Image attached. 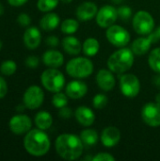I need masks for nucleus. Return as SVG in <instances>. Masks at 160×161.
I'll list each match as a JSON object with an SVG mask.
<instances>
[{
	"label": "nucleus",
	"mask_w": 160,
	"mask_h": 161,
	"mask_svg": "<svg viewBox=\"0 0 160 161\" xmlns=\"http://www.w3.org/2000/svg\"><path fill=\"white\" fill-rule=\"evenodd\" d=\"M58 155L65 160H75L83 153L84 144L80 139L74 134H61L55 142Z\"/></svg>",
	"instance_id": "obj_1"
},
{
	"label": "nucleus",
	"mask_w": 160,
	"mask_h": 161,
	"mask_svg": "<svg viewBox=\"0 0 160 161\" xmlns=\"http://www.w3.org/2000/svg\"><path fill=\"white\" fill-rule=\"evenodd\" d=\"M51 142L48 135L40 128L29 130L24 139L25 151L33 157H42L50 150Z\"/></svg>",
	"instance_id": "obj_2"
},
{
	"label": "nucleus",
	"mask_w": 160,
	"mask_h": 161,
	"mask_svg": "<svg viewBox=\"0 0 160 161\" xmlns=\"http://www.w3.org/2000/svg\"><path fill=\"white\" fill-rule=\"evenodd\" d=\"M134 53L132 49L124 47L112 53L108 59V69L117 74H123L128 71L134 63Z\"/></svg>",
	"instance_id": "obj_3"
},
{
	"label": "nucleus",
	"mask_w": 160,
	"mask_h": 161,
	"mask_svg": "<svg viewBox=\"0 0 160 161\" xmlns=\"http://www.w3.org/2000/svg\"><path fill=\"white\" fill-rule=\"evenodd\" d=\"M66 72L74 78H86L92 74L93 64L87 58L77 57L67 62Z\"/></svg>",
	"instance_id": "obj_4"
},
{
	"label": "nucleus",
	"mask_w": 160,
	"mask_h": 161,
	"mask_svg": "<svg viewBox=\"0 0 160 161\" xmlns=\"http://www.w3.org/2000/svg\"><path fill=\"white\" fill-rule=\"evenodd\" d=\"M41 82L47 91L58 92H61L65 86V77L57 68H49L41 74Z\"/></svg>",
	"instance_id": "obj_5"
},
{
	"label": "nucleus",
	"mask_w": 160,
	"mask_h": 161,
	"mask_svg": "<svg viewBox=\"0 0 160 161\" xmlns=\"http://www.w3.org/2000/svg\"><path fill=\"white\" fill-rule=\"evenodd\" d=\"M134 30L140 35H149L154 27H155V21L153 16L146 10H140L138 11L132 21Z\"/></svg>",
	"instance_id": "obj_6"
},
{
	"label": "nucleus",
	"mask_w": 160,
	"mask_h": 161,
	"mask_svg": "<svg viewBox=\"0 0 160 161\" xmlns=\"http://www.w3.org/2000/svg\"><path fill=\"white\" fill-rule=\"evenodd\" d=\"M106 36L108 42L117 47H124L130 42V34L128 31L117 25H112L108 27Z\"/></svg>",
	"instance_id": "obj_7"
},
{
	"label": "nucleus",
	"mask_w": 160,
	"mask_h": 161,
	"mask_svg": "<svg viewBox=\"0 0 160 161\" xmlns=\"http://www.w3.org/2000/svg\"><path fill=\"white\" fill-rule=\"evenodd\" d=\"M44 100V92L41 87L37 85H32L28 87L23 96V102L26 108L37 109L39 108Z\"/></svg>",
	"instance_id": "obj_8"
},
{
	"label": "nucleus",
	"mask_w": 160,
	"mask_h": 161,
	"mask_svg": "<svg viewBox=\"0 0 160 161\" xmlns=\"http://www.w3.org/2000/svg\"><path fill=\"white\" fill-rule=\"evenodd\" d=\"M120 90L124 96L134 98L141 91V82L133 74L123 75L120 77Z\"/></svg>",
	"instance_id": "obj_9"
},
{
	"label": "nucleus",
	"mask_w": 160,
	"mask_h": 161,
	"mask_svg": "<svg viewBox=\"0 0 160 161\" xmlns=\"http://www.w3.org/2000/svg\"><path fill=\"white\" fill-rule=\"evenodd\" d=\"M141 118L143 122L152 127L160 125V104L147 103L141 109Z\"/></svg>",
	"instance_id": "obj_10"
},
{
	"label": "nucleus",
	"mask_w": 160,
	"mask_h": 161,
	"mask_svg": "<svg viewBox=\"0 0 160 161\" xmlns=\"http://www.w3.org/2000/svg\"><path fill=\"white\" fill-rule=\"evenodd\" d=\"M118 18V12L117 8H115L113 6H104L102 7L95 16L97 25L102 28H108L110 25H114Z\"/></svg>",
	"instance_id": "obj_11"
},
{
	"label": "nucleus",
	"mask_w": 160,
	"mask_h": 161,
	"mask_svg": "<svg viewBox=\"0 0 160 161\" xmlns=\"http://www.w3.org/2000/svg\"><path fill=\"white\" fill-rule=\"evenodd\" d=\"M10 131L15 135L26 134L32 127L31 119L25 114H17L10 118L8 122Z\"/></svg>",
	"instance_id": "obj_12"
},
{
	"label": "nucleus",
	"mask_w": 160,
	"mask_h": 161,
	"mask_svg": "<svg viewBox=\"0 0 160 161\" xmlns=\"http://www.w3.org/2000/svg\"><path fill=\"white\" fill-rule=\"evenodd\" d=\"M88 92L86 83L80 80H73L66 85L65 93L71 99H80Z\"/></svg>",
	"instance_id": "obj_13"
},
{
	"label": "nucleus",
	"mask_w": 160,
	"mask_h": 161,
	"mask_svg": "<svg viewBox=\"0 0 160 161\" xmlns=\"http://www.w3.org/2000/svg\"><path fill=\"white\" fill-rule=\"evenodd\" d=\"M97 11H98V8L93 2L86 1L81 3L77 7L75 14L78 20L86 22L91 20L94 16H96Z\"/></svg>",
	"instance_id": "obj_14"
},
{
	"label": "nucleus",
	"mask_w": 160,
	"mask_h": 161,
	"mask_svg": "<svg viewBox=\"0 0 160 161\" xmlns=\"http://www.w3.org/2000/svg\"><path fill=\"white\" fill-rule=\"evenodd\" d=\"M121 140V132L117 127H106L101 134V142L105 147L111 148L119 143Z\"/></svg>",
	"instance_id": "obj_15"
},
{
	"label": "nucleus",
	"mask_w": 160,
	"mask_h": 161,
	"mask_svg": "<svg viewBox=\"0 0 160 161\" xmlns=\"http://www.w3.org/2000/svg\"><path fill=\"white\" fill-rule=\"evenodd\" d=\"M96 83L104 92H109L115 86V77L111 71L101 69L96 75Z\"/></svg>",
	"instance_id": "obj_16"
},
{
	"label": "nucleus",
	"mask_w": 160,
	"mask_h": 161,
	"mask_svg": "<svg viewBox=\"0 0 160 161\" xmlns=\"http://www.w3.org/2000/svg\"><path fill=\"white\" fill-rule=\"evenodd\" d=\"M41 42V34L35 26H28L24 33V43L30 50L36 49Z\"/></svg>",
	"instance_id": "obj_17"
},
{
	"label": "nucleus",
	"mask_w": 160,
	"mask_h": 161,
	"mask_svg": "<svg viewBox=\"0 0 160 161\" xmlns=\"http://www.w3.org/2000/svg\"><path fill=\"white\" fill-rule=\"evenodd\" d=\"M153 43H155V41L153 39L152 34L150 33L149 35H146V37H141V38L136 39L132 42L131 49L135 55L142 56L149 51Z\"/></svg>",
	"instance_id": "obj_18"
},
{
	"label": "nucleus",
	"mask_w": 160,
	"mask_h": 161,
	"mask_svg": "<svg viewBox=\"0 0 160 161\" xmlns=\"http://www.w3.org/2000/svg\"><path fill=\"white\" fill-rule=\"evenodd\" d=\"M42 61L44 65L48 66L49 68H58L62 66L64 62V57L59 51L50 49L43 53Z\"/></svg>",
	"instance_id": "obj_19"
},
{
	"label": "nucleus",
	"mask_w": 160,
	"mask_h": 161,
	"mask_svg": "<svg viewBox=\"0 0 160 161\" xmlns=\"http://www.w3.org/2000/svg\"><path fill=\"white\" fill-rule=\"evenodd\" d=\"M74 117L76 121L84 126H91L95 120L94 112L88 107L81 106L76 108L74 112Z\"/></svg>",
	"instance_id": "obj_20"
},
{
	"label": "nucleus",
	"mask_w": 160,
	"mask_h": 161,
	"mask_svg": "<svg viewBox=\"0 0 160 161\" xmlns=\"http://www.w3.org/2000/svg\"><path fill=\"white\" fill-rule=\"evenodd\" d=\"M60 24L59 16L55 12H46L45 15L42 16V18L40 21L41 27L45 31H52L56 29Z\"/></svg>",
	"instance_id": "obj_21"
},
{
	"label": "nucleus",
	"mask_w": 160,
	"mask_h": 161,
	"mask_svg": "<svg viewBox=\"0 0 160 161\" xmlns=\"http://www.w3.org/2000/svg\"><path fill=\"white\" fill-rule=\"evenodd\" d=\"M62 46L64 51L72 56L78 55L82 50V45L79 40L74 36H68L63 39L62 41Z\"/></svg>",
	"instance_id": "obj_22"
},
{
	"label": "nucleus",
	"mask_w": 160,
	"mask_h": 161,
	"mask_svg": "<svg viewBox=\"0 0 160 161\" xmlns=\"http://www.w3.org/2000/svg\"><path fill=\"white\" fill-rule=\"evenodd\" d=\"M35 125L38 128L41 130H47L51 127L53 124V118L52 115L44 110L39 111L35 116Z\"/></svg>",
	"instance_id": "obj_23"
},
{
	"label": "nucleus",
	"mask_w": 160,
	"mask_h": 161,
	"mask_svg": "<svg viewBox=\"0 0 160 161\" xmlns=\"http://www.w3.org/2000/svg\"><path fill=\"white\" fill-rule=\"evenodd\" d=\"M99 48H100L99 42L95 38H88L82 45V50L84 54L88 57L95 56L98 53Z\"/></svg>",
	"instance_id": "obj_24"
},
{
	"label": "nucleus",
	"mask_w": 160,
	"mask_h": 161,
	"mask_svg": "<svg viewBox=\"0 0 160 161\" xmlns=\"http://www.w3.org/2000/svg\"><path fill=\"white\" fill-rule=\"evenodd\" d=\"M79 137H80L84 146H87V147L95 145L99 139L98 134L94 129H85L81 132Z\"/></svg>",
	"instance_id": "obj_25"
},
{
	"label": "nucleus",
	"mask_w": 160,
	"mask_h": 161,
	"mask_svg": "<svg viewBox=\"0 0 160 161\" xmlns=\"http://www.w3.org/2000/svg\"><path fill=\"white\" fill-rule=\"evenodd\" d=\"M148 63L153 71H155L157 74H160V47L155 48L149 54Z\"/></svg>",
	"instance_id": "obj_26"
},
{
	"label": "nucleus",
	"mask_w": 160,
	"mask_h": 161,
	"mask_svg": "<svg viewBox=\"0 0 160 161\" xmlns=\"http://www.w3.org/2000/svg\"><path fill=\"white\" fill-rule=\"evenodd\" d=\"M78 27H79V24L74 19H66L61 23V25H60L61 31L67 35H72L75 33Z\"/></svg>",
	"instance_id": "obj_27"
},
{
	"label": "nucleus",
	"mask_w": 160,
	"mask_h": 161,
	"mask_svg": "<svg viewBox=\"0 0 160 161\" xmlns=\"http://www.w3.org/2000/svg\"><path fill=\"white\" fill-rule=\"evenodd\" d=\"M16 70H17L16 62L11 59H7V60L3 61L0 65L1 74L4 75H7V76H10V75H14Z\"/></svg>",
	"instance_id": "obj_28"
},
{
	"label": "nucleus",
	"mask_w": 160,
	"mask_h": 161,
	"mask_svg": "<svg viewBox=\"0 0 160 161\" xmlns=\"http://www.w3.org/2000/svg\"><path fill=\"white\" fill-rule=\"evenodd\" d=\"M58 1L59 0H38L37 7L41 12H49L58 6Z\"/></svg>",
	"instance_id": "obj_29"
},
{
	"label": "nucleus",
	"mask_w": 160,
	"mask_h": 161,
	"mask_svg": "<svg viewBox=\"0 0 160 161\" xmlns=\"http://www.w3.org/2000/svg\"><path fill=\"white\" fill-rule=\"evenodd\" d=\"M52 104L57 108H63V107L67 106V104H68V95L65 94V93H62L61 92H55V94H54V96L52 98Z\"/></svg>",
	"instance_id": "obj_30"
},
{
	"label": "nucleus",
	"mask_w": 160,
	"mask_h": 161,
	"mask_svg": "<svg viewBox=\"0 0 160 161\" xmlns=\"http://www.w3.org/2000/svg\"><path fill=\"white\" fill-rule=\"evenodd\" d=\"M92 105L97 109H103L108 105V97L105 94L98 93L93 97Z\"/></svg>",
	"instance_id": "obj_31"
},
{
	"label": "nucleus",
	"mask_w": 160,
	"mask_h": 161,
	"mask_svg": "<svg viewBox=\"0 0 160 161\" xmlns=\"http://www.w3.org/2000/svg\"><path fill=\"white\" fill-rule=\"evenodd\" d=\"M118 18L124 21H127L132 16V8L128 6H121L117 8Z\"/></svg>",
	"instance_id": "obj_32"
},
{
	"label": "nucleus",
	"mask_w": 160,
	"mask_h": 161,
	"mask_svg": "<svg viewBox=\"0 0 160 161\" xmlns=\"http://www.w3.org/2000/svg\"><path fill=\"white\" fill-rule=\"evenodd\" d=\"M17 23L24 27H28L31 24V18L26 13H21L17 17Z\"/></svg>",
	"instance_id": "obj_33"
},
{
	"label": "nucleus",
	"mask_w": 160,
	"mask_h": 161,
	"mask_svg": "<svg viewBox=\"0 0 160 161\" xmlns=\"http://www.w3.org/2000/svg\"><path fill=\"white\" fill-rule=\"evenodd\" d=\"M115 158L108 153H98L92 158L93 161H115Z\"/></svg>",
	"instance_id": "obj_34"
},
{
	"label": "nucleus",
	"mask_w": 160,
	"mask_h": 161,
	"mask_svg": "<svg viewBox=\"0 0 160 161\" xmlns=\"http://www.w3.org/2000/svg\"><path fill=\"white\" fill-rule=\"evenodd\" d=\"M25 65L29 68H37L39 66V63H40V59L38 57L36 56H29L25 58Z\"/></svg>",
	"instance_id": "obj_35"
},
{
	"label": "nucleus",
	"mask_w": 160,
	"mask_h": 161,
	"mask_svg": "<svg viewBox=\"0 0 160 161\" xmlns=\"http://www.w3.org/2000/svg\"><path fill=\"white\" fill-rule=\"evenodd\" d=\"M58 116L60 118H63V119H70L72 116H73V111L70 108L68 107H63V108H58Z\"/></svg>",
	"instance_id": "obj_36"
},
{
	"label": "nucleus",
	"mask_w": 160,
	"mask_h": 161,
	"mask_svg": "<svg viewBox=\"0 0 160 161\" xmlns=\"http://www.w3.org/2000/svg\"><path fill=\"white\" fill-rule=\"evenodd\" d=\"M8 92V84L3 76L0 75V99L4 98Z\"/></svg>",
	"instance_id": "obj_37"
},
{
	"label": "nucleus",
	"mask_w": 160,
	"mask_h": 161,
	"mask_svg": "<svg viewBox=\"0 0 160 161\" xmlns=\"http://www.w3.org/2000/svg\"><path fill=\"white\" fill-rule=\"evenodd\" d=\"M45 43L50 47H57L59 43V40L56 36H49L45 40Z\"/></svg>",
	"instance_id": "obj_38"
},
{
	"label": "nucleus",
	"mask_w": 160,
	"mask_h": 161,
	"mask_svg": "<svg viewBox=\"0 0 160 161\" xmlns=\"http://www.w3.org/2000/svg\"><path fill=\"white\" fill-rule=\"evenodd\" d=\"M28 0H8V3L12 7H21L25 5Z\"/></svg>",
	"instance_id": "obj_39"
},
{
	"label": "nucleus",
	"mask_w": 160,
	"mask_h": 161,
	"mask_svg": "<svg viewBox=\"0 0 160 161\" xmlns=\"http://www.w3.org/2000/svg\"><path fill=\"white\" fill-rule=\"evenodd\" d=\"M151 34H152V36H153V39H154L155 42H158L160 40V26H158L155 31H152Z\"/></svg>",
	"instance_id": "obj_40"
},
{
	"label": "nucleus",
	"mask_w": 160,
	"mask_h": 161,
	"mask_svg": "<svg viewBox=\"0 0 160 161\" xmlns=\"http://www.w3.org/2000/svg\"><path fill=\"white\" fill-rule=\"evenodd\" d=\"M154 84L156 85V87L157 88H158L160 90V74L158 75H156L155 77H154Z\"/></svg>",
	"instance_id": "obj_41"
},
{
	"label": "nucleus",
	"mask_w": 160,
	"mask_h": 161,
	"mask_svg": "<svg viewBox=\"0 0 160 161\" xmlns=\"http://www.w3.org/2000/svg\"><path fill=\"white\" fill-rule=\"evenodd\" d=\"M3 13H4V7H3V5L0 3V16L3 15Z\"/></svg>",
	"instance_id": "obj_42"
},
{
	"label": "nucleus",
	"mask_w": 160,
	"mask_h": 161,
	"mask_svg": "<svg viewBox=\"0 0 160 161\" xmlns=\"http://www.w3.org/2000/svg\"><path fill=\"white\" fill-rule=\"evenodd\" d=\"M156 101H157V103L160 104V93H157V96H156Z\"/></svg>",
	"instance_id": "obj_43"
},
{
	"label": "nucleus",
	"mask_w": 160,
	"mask_h": 161,
	"mask_svg": "<svg viewBox=\"0 0 160 161\" xmlns=\"http://www.w3.org/2000/svg\"><path fill=\"white\" fill-rule=\"evenodd\" d=\"M114 4H121L122 2H124V0H111Z\"/></svg>",
	"instance_id": "obj_44"
},
{
	"label": "nucleus",
	"mask_w": 160,
	"mask_h": 161,
	"mask_svg": "<svg viewBox=\"0 0 160 161\" xmlns=\"http://www.w3.org/2000/svg\"><path fill=\"white\" fill-rule=\"evenodd\" d=\"M59 1H61V2L64 3V4H69V3H71L73 0H59Z\"/></svg>",
	"instance_id": "obj_45"
},
{
	"label": "nucleus",
	"mask_w": 160,
	"mask_h": 161,
	"mask_svg": "<svg viewBox=\"0 0 160 161\" xmlns=\"http://www.w3.org/2000/svg\"><path fill=\"white\" fill-rule=\"evenodd\" d=\"M2 45H3V44H2V42H1V40H0V50H1V48H2Z\"/></svg>",
	"instance_id": "obj_46"
}]
</instances>
